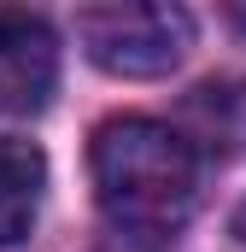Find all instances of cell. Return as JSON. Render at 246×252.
Instances as JSON below:
<instances>
[{"label":"cell","mask_w":246,"mask_h":252,"mask_svg":"<svg viewBox=\"0 0 246 252\" xmlns=\"http://www.w3.org/2000/svg\"><path fill=\"white\" fill-rule=\"evenodd\" d=\"M187 118H193V153H246V82H211L187 100Z\"/></svg>","instance_id":"5b68a950"},{"label":"cell","mask_w":246,"mask_h":252,"mask_svg":"<svg viewBox=\"0 0 246 252\" xmlns=\"http://www.w3.org/2000/svg\"><path fill=\"white\" fill-rule=\"evenodd\" d=\"M41 188H47V158L30 141L0 135V247H18L41 211Z\"/></svg>","instance_id":"277c9868"},{"label":"cell","mask_w":246,"mask_h":252,"mask_svg":"<svg viewBox=\"0 0 246 252\" xmlns=\"http://www.w3.org/2000/svg\"><path fill=\"white\" fill-rule=\"evenodd\" d=\"M88 170H94V199L118 229L141 235H164L187 223L193 199H199V153L182 129L158 124V118H112L94 129L88 147Z\"/></svg>","instance_id":"6da1fadb"},{"label":"cell","mask_w":246,"mask_h":252,"mask_svg":"<svg viewBox=\"0 0 246 252\" xmlns=\"http://www.w3.org/2000/svg\"><path fill=\"white\" fill-rule=\"evenodd\" d=\"M76 41L112 76H164L193 47V18L182 6H82Z\"/></svg>","instance_id":"7a4b0ae2"},{"label":"cell","mask_w":246,"mask_h":252,"mask_svg":"<svg viewBox=\"0 0 246 252\" xmlns=\"http://www.w3.org/2000/svg\"><path fill=\"white\" fill-rule=\"evenodd\" d=\"M53 88H59V41L47 18L24 6H0V118L47 112Z\"/></svg>","instance_id":"3957f363"}]
</instances>
